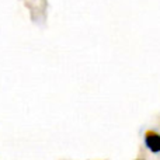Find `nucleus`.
<instances>
[{"mask_svg": "<svg viewBox=\"0 0 160 160\" xmlns=\"http://www.w3.org/2000/svg\"><path fill=\"white\" fill-rule=\"evenodd\" d=\"M145 145L152 153H160V135L155 131L145 133Z\"/></svg>", "mask_w": 160, "mask_h": 160, "instance_id": "1", "label": "nucleus"}]
</instances>
